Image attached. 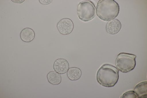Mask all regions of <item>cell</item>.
<instances>
[{
	"label": "cell",
	"mask_w": 147,
	"mask_h": 98,
	"mask_svg": "<svg viewBox=\"0 0 147 98\" xmlns=\"http://www.w3.org/2000/svg\"><path fill=\"white\" fill-rule=\"evenodd\" d=\"M98 82L105 87H113L119 79V70L112 65L105 64L98 69L96 75Z\"/></svg>",
	"instance_id": "1"
},
{
	"label": "cell",
	"mask_w": 147,
	"mask_h": 98,
	"mask_svg": "<svg viewBox=\"0 0 147 98\" xmlns=\"http://www.w3.org/2000/svg\"><path fill=\"white\" fill-rule=\"evenodd\" d=\"M96 14L104 21H110L119 14V4L114 0H100L96 6Z\"/></svg>",
	"instance_id": "2"
},
{
	"label": "cell",
	"mask_w": 147,
	"mask_h": 98,
	"mask_svg": "<svg viewBox=\"0 0 147 98\" xmlns=\"http://www.w3.org/2000/svg\"><path fill=\"white\" fill-rule=\"evenodd\" d=\"M136 55L134 54L120 53L115 60L117 68L123 73H128L134 70L136 66Z\"/></svg>",
	"instance_id": "3"
},
{
	"label": "cell",
	"mask_w": 147,
	"mask_h": 98,
	"mask_svg": "<svg viewBox=\"0 0 147 98\" xmlns=\"http://www.w3.org/2000/svg\"><path fill=\"white\" fill-rule=\"evenodd\" d=\"M77 16L83 22L93 19L96 15V7L91 1H83L79 3L77 9Z\"/></svg>",
	"instance_id": "4"
},
{
	"label": "cell",
	"mask_w": 147,
	"mask_h": 98,
	"mask_svg": "<svg viewBox=\"0 0 147 98\" xmlns=\"http://www.w3.org/2000/svg\"><path fill=\"white\" fill-rule=\"evenodd\" d=\"M74 25L70 18H63L57 23V29L63 35L71 34L74 30Z\"/></svg>",
	"instance_id": "5"
},
{
	"label": "cell",
	"mask_w": 147,
	"mask_h": 98,
	"mask_svg": "<svg viewBox=\"0 0 147 98\" xmlns=\"http://www.w3.org/2000/svg\"><path fill=\"white\" fill-rule=\"evenodd\" d=\"M69 68V64L65 59L59 58L54 62V71L59 74H66Z\"/></svg>",
	"instance_id": "6"
},
{
	"label": "cell",
	"mask_w": 147,
	"mask_h": 98,
	"mask_svg": "<svg viewBox=\"0 0 147 98\" xmlns=\"http://www.w3.org/2000/svg\"><path fill=\"white\" fill-rule=\"evenodd\" d=\"M121 28V23L119 20L115 18L107 22L105 26L106 31L111 35L117 34Z\"/></svg>",
	"instance_id": "7"
},
{
	"label": "cell",
	"mask_w": 147,
	"mask_h": 98,
	"mask_svg": "<svg viewBox=\"0 0 147 98\" xmlns=\"http://www.w3.org/2000/svg\"><path fill=\"white\" fill-rule=\"evenodd\" d=\"M35 38V32L30 28H26L22 30L20 32V38L25 43H30Z\"/></svg>",
	"instance_id": "8"
},
{
	"label": "cell",
	"mask_w": 147,
	"mask_h": 98,
	"mask_svg": "<svg viewBox=\"0 0 147 98\" xmlns=\"http://www.w3.org/2000/svg\"><path fill=\"white\" fill-rule=\"evenodd\" d=\"M134 92L138 97H146L147 95V82H142L135 87Z\"/></svg>",
	"instance_id": "9"
},
{
	"label": "cell",
	"mask_w": 147,
	"mask_h": 98,
	"mask_svg": "<svg viewBox=\"0 0 147 98\" xmlns=\"http://www.w3.org/2000/svg\"><path fill=\"white\" fill-rule=\"evenodd\" d=\"M67 77L70 79L71 80L76 81L79 80L82 76L81 70L78 68H69L67 72Z\"/></svg>",
	"instance_id": "10"
},
{
	"label": "cell",
	"mask_w": 147,
	"mask_h": 98,
	"mask_svg": "<svg viewBox=\"0 0 147 98\" xmlns=\"http://www.w3.org/2000/svg\"><path fill=\"white\" fill-rule=\"evenodd\" d=\"M47 78L48 82L53 85H59L61 82V77L60 74L55 71L49 72L47 76Z\"/></svg>",
	"instance_id": "11"
},
{
	"label": "cell",
	"mask_w": 147,
	"mask_h": 98,
	"mask_svg": "<svg viewBox=\"0 0 147 98\" xmlns=\"http://www.w3.org/2000/svg\"><path fill=\"white\" fill-rule=\"evenodd\" d=\"M121 98H137L138 96L136 94V93L134 92V91L133 90H130L125 92L124 94L121 96Z\"/></svg>",
	"instance_id": "12"
},
{
	"label": "cell",
	"mask_w": 147,
	"mask_h": 98,
	"mask_svg": "<svg viewBox=\"0 0 147 98\" xmlns=\"http://www.w3.org/2000/svg\"><path fill=\"white\" fill-rule=\"evenodd\" d=\"M52 2V0H50V1H39V3L43 4V5H48V4L51 3Z\"/></svg>",
	"instance_id": "13"
},
{
	"label": "cell",
	"mask_w": 147,
	"mask_h": 98,
	"mask_svg": "<svg viewBox=\"0 0 147 98\" xmlns=\"http://www.w3.org/2000/svg\"><path fill=\"white\" fill-rule=\"evenodd\" d=\"M12 2H14V3H22V2H24V1H20V2H17L16 1H12Z\"/></svg>",
	"instance_id": "14"
}]
</instances>
